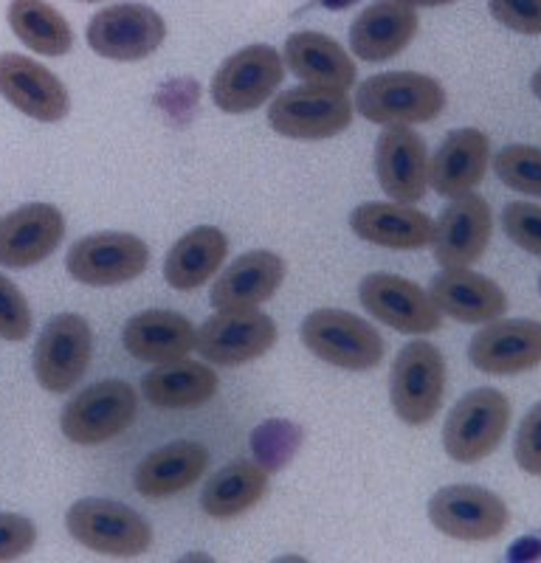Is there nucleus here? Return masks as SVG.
Returning <instances> with one entry per match:
<instances>
[{"label": "nucleus", "mask_w": 541, "mask_h": 563, "mask_svg": "<svg viewBox=\"0 0 541 563\" xmlns=\"http://www.w3.org/2000/svg\"><path fill=\"white\" fill-rule=\"evenodd\" d=\"M432 299L440 313L463 324H488L503 319L508 310V296L499 282L468 268H443L432 279Z\"/></svg>", "instance_id": "obj_24"}, {"label": "nucleus", "mask_w": 541, "mask_h": 563, "mask_svg": "<svg viewBox=\"0 0 541 563\" xmlns=\"http://www.w3.org/2000/svg\"><path fill=\"white\" fill-rule=\"evenodd\" d=\"M74 541L104 558H139L153 547V527L122 501L79 499L65 512Z\"/></svg>", "instance_id": "obj_4"}, {"label": "nucleus", "mask_w": 541, "mask_h": 563, "mask_svg": "<svg viewBox=\"0 0 541 563\" xmlns=\"http://www.w3.org/2000/svg\"><path fill=\"white\" fill-rule=\"evenodd\" d=\"M285 282V260L274 251H249L238 256L212 285L214 310H252L277 294Z\"/></svg>", "instance_id": "obj_25"}, {"label": "nucleus", "mask_w": 541, "mask_h": 563, "mask_svg": "<svg viewBox=\"0 0 541 563\" xmlns=\"http://www.w3.org/2000/svg\"><path fill=\"white\" fill-rule=\"evenodd\" d=\"M353 122V102L347 90L299 85L283 90L268 104V124L274 133L294 141H322L344 133Z\"/></svg>", "instance_id": "obj_7"}, {"label": "nucleus", "mask_w": 541, "mask_h": 563, "mask_svg": "<svg viewBox=\"0 0 541 563\" xmlns=\"http://www.w3.org/2000/svg\"><path fill=\"white\" fill-rule=\"evenodd\" d=\"M93 358V330L79 313L54 316L34 344V378L52 395L71 391Z\"/></svg>", "instance_id": "obj_11"}, {"label": "nucleus", "mask_w": 541, "mask_h": 563, "mask_svg": "<svg viewBox=\"0 0 541 563\" xmlns=\"http://www.w3.org/2000/svg\"><path fill=\"white\" fill-rule=\"evenodd\" d=\"M445 358L429 341L400 346L389 372V400L406 426H426L443 406Z\"/></svg>", "instance_id": "obj_5"}, {"label": "nucleus", "mask_w": 541, "mask_h": 563, "mask_svg": "<svg viewBox=\"0 0 541 563\" xmlns=\"http://www.w3.org/2000/svg\"><path fill=\"white\" fill-rule=\"evenodd\" d=\"M0 97L34 122H63L71 110V97L63 79L43 63L23 54H0Z\"/></svg>", "instance_id": "obj_16"}, {"label": "nucleus", "mask_w": 541, "mask_h": 563, "mask_svg": "<svg viewBox=\"0 0 541 563\" xmlns=\"http://www.w3.org/2000/svg\"><path fill=\"white\" fill-rule=\"evenodd\" d=\"M229 256V238L218 225L187 231L164 260V279L173 290H198L220 271Z\"/></svg>", "instance_id": "obj_29"}, {"label": "nucleus", "mask_w": 541, "mask_h": 563, "mask_svg": "<svg viewBox=\"0 0 541 563\" xmlns=\"http://www.w3.org/2000/svg\"><path fill=\"white\" fill-rule=\"evenodd\" d=\"M510 426V400L499 389L479 386L454 404L443 426V449L460 465L488 460Z\"/></svg>", "instance_id": "obj_2"}, {"label": "nucleus", "mask_w": 541, "mask_h": 563, "mask_svg": "<svg viewBox=\"0 0 541 563\" xmlns=\"http://www.w3.org/2000/svg\"><path fill=\"white\" fill-rule=\"evenodd\" d=\"M429 521L438 532L457 541H490L510 521L503 496L479 485L440 487L429 501Z\"/></svg>", "instance_id": "obj_14"}, {"label": "nucleus", "mask_w": 541, "mask_h": 563, "mask_svg": "<svg viewBox=\"0 0 541 563\" xmlns=\"http://www.w3.org/2000/svg\"><path fill=\"white\" fill-rule=\"evenodd\" d=\"M285 79V59L274 45L254 43L225 59L212 77L209 93L223 113H252L270 102Z\"/></svg>", "instance_id": "obj_8"}, {"label": "nucleus", "mask_w": 541, "mask_h": 563, "mask_svg": "<svg viewBox=\"0 0 541 563\" xmlns=\"http://www.w3.org/2000/svg\"><path fill=\"white\" fill-rule=\"evenodd\" d=\"M494 238V211L479 195L451 198L434 223V260L443 268H468L488 251Z\"/></svg>", "instance_id": "obj_17"}, {"label": "nucleus", "mask_w": 541, "mask_h": 563, "mask_svg": "<svg viewBox=\"0 0 541 563\" xmlns=\"http://www.w3.org/2000/svg\"><path fill=\"white\" fill-rule=\"evenodd\" d=\"M268 493V471L252 460H238L220 467L200 490V507L212 519H238Z\"/></svg>", "instance_id": "obj_30"}, {"label": "nucleus", "mask_w": 541, "mask_h": 563, "mask_svg": "<svg viewBox=\"0 0 541 563\" xmlns=\"http://www.w3.org/2000/svg\"><path fill=\"white\" fill-rule=\"evenodd\" d=\"M90 52L113 63L153 57L167 40V23L147 3H117L90 18L85 32Z\"/></svg>", "instance_id": "obj_9"}, {"label": "nucleus", "mask_w": 541, "mask_h": 563, "mask_svg": "<svg viewBox=\"0 0 541 563\" xmlns=\"http://www.w3.org/2000/svg\"><path fill=\"white\" fill-rule=\"evenodd\" d=\"M37 527L20 512H0V561H18L32 552Z\"/></svg>", "instance_id": "obj_37"}, {"label": "nucleus", "mask_w": 541, "mask_h": 563, "mask_svg": "<svg viewBox=\"0 0 541 563\" xmlns=\"http://www.w3.org/2000/svg\"><path fill=\"white\" fill-rule=\"evenodd\" d=\"M302 344L310 355L347 372H367L384 361V335L350 310L319 308L305 316Z\"/></svg>", "instance_id": "obj_3"}, {"label": "nucleus", "mask_w": 541, "mask_h": 563, "mask_svg": "<svg viewBox=\"0 0 541 563\" xmlns=\"http://www.w3.org/2000/svg\"><path fill=\"white\" fill-rule=\"evenodd\" d=\"M32 308L23 290L9 276L0 274V339L3 341H26L32 333Z\"/></svg>", "instance_id": "obj_34"}, {"label": "nucleus", "mask_w": 541, "mask_h": 563, "mask_svg": "<svg viewBox=\"0 0 541 563\" xmlns=\"http://www.w3.org/2000/svg\"><path fill=\"white\" fill-rule=\"evenodd\" d=\"M404 3H409V7L415 9H432V7H449V3H454V0H404Z\"/></svg>", "instance_id": "obj_38"}, {"label": "nucleus", "mask_w": 541, "mask_h": 563, "mask_svg": "<svg viewBox=\"0 0 541 563\" xmlns=\"http://www.w3.org/2000/svg\"><path fill=\"white\" fill-rule=\"evenodd\" d=\"M530 90H533V93H536V99H541V68L536 70L533 79H530Z\"/></svg>", "instance_id": "obj_39"}, {"label": "nucleus", "mask_w": 541, "mask_h": 563, "mask_svg": "<svg viewBox=\"0 0 541 563\" xmlns=\"http://www.w3.org/2000/svg\"><path fill=\"white\" fill-rule=\"evenodd\" d=\"M514 456L516 465L522 467L525 474L541 476V400L536 406H530V411L519 422Z\"/></svg>", "instance_id": "obj_36"}, {"label": "nucleus", "mask_w": 541, "mask_h": 563, "mask_svg": "<svg viewBox=\"0 0 541 563\" xmlns=\"http://www.w3.org/2000/svg\"><path fill=\"white\" fill-rule=\"evenodd\" d=\"M82 3H97V0H82Z\"/></svg>", "instance_id": "obj_40"}, {"label": "nucleus", "mask_w": 541, "mask_h": 563, "mask_svg": "<svg viewBox=\"0 0 541 563\" xmlns=\"http://www.w3.org/2000/svg\"><path fill=\"white\" fill-rule=\"evenodd\" d=\"M490 164V141L483 130H451L429 161V186L440 198H463L483 184Z\"/></svg>", "instance_id": "obj_21"}, {"label": "nucleus", "mask_w": 541, "mask_h": 563, "mask_svg": "<svg viewBox=\"0 0 541 563\" xmlns=\"http://www.w3.org/2000/svg\"><path fill=\"white\" fill-rule=\"evenodd\" d=\"M358 299L369 316L380 324L393 327L395 333L426 335L443 327V313L434 305L432 294L418 282L398 274H369L361 279Z\"/></svg>", "instance_id": "obj_13"}, {"label": "nucleus", "mask_w": 541, "mask_h": 563, "mask_svg": "<svg viewBox=\"0 0 541 563\" xmlns=\"http://www.w3.org/2000/svg\"><path fill=\"white\" fill-rule=\"evenodd\" d=\"M445 90L429 74L418 70H387L373 74L358 85L355 110L367 122L395 128V124H423L443 113Z\"/></svg>", "instance_id": "obj_1"}, {"label": "nucleus", "mask_w": 541, "mask_h": 563, "mask_svg": "<svg viewBox=\"0 0 541 563\" xmlns=\"http://www.w3.org/2000/svg\"><path fill=\"white\" fill-rule=\"evenodd\" d=\"M490 18L525 37H541V0H488Z\"/></svg>", "instance_id": "obj_35"}, {"label": "nucleus", "mask_w": 541, "mask_h": 563, "mask_svg": "<svg viewBox=\"0 0 541 563\" xmlns=\"http://www.w3.org/2000/svg\"><path fill=\"white\" fill-rule=\"evenodd\" d=\"M14 37L40 57H65L74 48V29L48 0H12L7 9Z\"/></svg>", "instance_id": "obj_31"}, {"label": "nucleus", "mask_w": 541, "mask_h": 563, "mask_svg": "<svg viewBox=\"0 0 541 563\" xmlns=\"http://www.w3.org/2000/svg\"><path fill=\"white\" fill-rule=\"evenodd\" d=\"M209 467V449L198 440H175L144 456L133 471V487L144 499H169L198 485Z\"/></svg>", "instance_id": "obj_22"}, {"label": "nucleus", "mask_w": 541, "mask_h": 563, "mask_svg": "<svg viewBox=\"0 0 541 563\" xmlns=\"http://www.w3.org/2000/svg\"><path fill=\"white\" fill-rule=\"evenodd\" d=\"M503 231L516 249L541 256V206L528 200L508 203L503 209Z\"/></svg>", "instance_id": "obj_33"}, {"label": "nucleus", "mask_w": 541, "mask_h": 563, "mask_svg": "<svg viewBox=\"0 0 541 563\" xmlns=\"http://www.w3.org/2000/svg\"><path fill=\"white\" fill-rule=\"evenodd\" d=\"M150 265V249L128 231H99L77 240L65 256L74 282L88 288H113L139 279Z\"/></svg>", "instance_id": "obj_10"}, {"label": "nucleus", "mask_w": 541, "mask_h": 563, "mask_svg": "<svg viewBox=\"0 0 541 563\" xmlns=\"http://www.w3.org/2000/svg\"><path fill=\"white\" fill-rule=\"evenodd\" d=\"M122 344L130 358L144 364H167L187 358L198 346V330L175 310H144L124 324Z\"/></svg>", "instance_id": "obj_26"}, {"label": "nucleus", "mask_w": 541, "mask_h": 563, "mask_svg": "<svg viewBox=\"0 0 541 563\" xmlns=\"http://www.w3.org/2000/svg\"><path fill=\"white\" fill-rule=\"evenodd\" d=\"M65 238L63 211L52 203H26L0 220V265L26 271L59 249Z\"/></svg>", "instance_id": "obj_18"}, {"label": "nucleus", "mask_w": 541, "mask_h": 563, "mask_svg": "<svg viewBox=\"0 0 541 563\" xmlns=\"http://www.w3.org/2000/svg\"><path fill=\"white\" fill-rule=\"evenodd\" d=\"M418 12L404 0H375L355 14L350 48L364 63H387L404 54L418 34Z\"/></svg>", "instance_id": "obj_20"}, {"label": "nucleus", "mask_w": 541, "mask_h": 563, "mask_svg": "<svg viewBox=\"0 0 541 563\" xmlns=\"http://www.w3.org/2000/svg\"><path fill=\"white\" fill-rule=\"evenodd\" d=\"M350 229L367 243L393 251H418L432 245L434 223L429 214L412 209V203H387V200H367L355 206L350 214Z\"/></svg>", "instance_id": "obj_23"}, {"label": "nucleus", "mask_w": 541, "mask_h": 563, "mask_svg": "<svg viewBox=\"0 0 541 563\" xmlns=\"http://www.w3.org/2000/svg\"><path fill=\"white\" fill-rule=\"evenodd\" d=\"M279 339L277 321L252 310H218L198 330V346L207 364L243 366L263 358Z\"/></svg>", "instance_id": "obj_12"}, {"label": "nucleus", "mask_w": 541, "mask_h": 563, "mask_svg": "<svg viewBox=\"0 0 541 563\" xmlns=\"http://www.w3.org/2000/svg\"><path fill=\"white\" fill-rule=\"evenodd\" d=\"M380 189L400 203H418L429 189V150L423 135L406 124L387 128L375 141Z\"/></svg>", "instance_id": "obj_19"}, {"label": "nucleus", "mask_w": 541, "mask_h": 563, "mask_svg": "<svg viewBox=\"0 0 541 563\" xmlns=\"http://www.w3.org/2000/svg\"><path fill=\"white\" fill-rule=\"evenodd\" d=\"M539 294H541V276H539Z\"/></svg>", "instance_id": "obj_41"}, {"label": "nucleus", "mask_w": 541, "mask_h": 563, "mask_svg": "<svg viewBox=\"0 0 541 563\" xmlns=\"http://www.w3.org/2000/svg\"><path fill=\"white\" fill-rule=\"evenodd\" d=\"M494 173L514 192L541 198V147L536 144H508L499 150Z\"/></svg>", "instance_id": "obj_32"}, {"label": "nucleus", "mask_w": 541, "mask_h": 563, "mask_svg": "<svg viewBox=\"0 0 541 563\" xmlns=\"http://www.w3.org/2000/svg\"><path fill=\"white\" fill-rule=\"evenodd\" d=\"M468 361L477 372L514 378L541 366V321L494 319L468 341Z\"/></svg>", "instance_id": "obj_15"}, {"label": "nucleus", "mask_w": 541, "mask_h": 563, "mask_svg": "<svg viewBox=\"0 0 541 563\" xmlns=\"http://www.w3.org/2000/svg\"><path fill=\"white\" fill-rule=\"evenodd\" d=\"M283 59L308 85L350 90L358 79L353 57L322 32H297L285 40Z\"/></svg>", "instance_id": "obj_28"}, {"label": "nucleus", "mask_w": 541, "mask_h": 563, "mask_svg": "<svg viewBox=\"0 0 541 563\" xmlns=\"http://www.w3.org/2000/svg\"><path fill=\"white\" fill-rule=\"evenodd\" d=\"M218 372L200 361L178 358L155 364L142 378V395L150 406L164 411H184L207 406L218 395Z\"/></svg>", "instance_id": "obj_27"}, {"label": "nucleus", "mask_w": 541, "mask_h": 563, "mask_svg": "<svg viewBox=\"0 0 541 563\" xmlns=\"http://www.w3.org/2000/svg\"><path fill=\"white\" fill-rule=\"evenodd\" d=\"M139 391L128 380L108 378L88 386L65 404L59 429L74 445H104L133 426Z\"/></svg>", "instance_id": "obj_6"}]
</instances>
